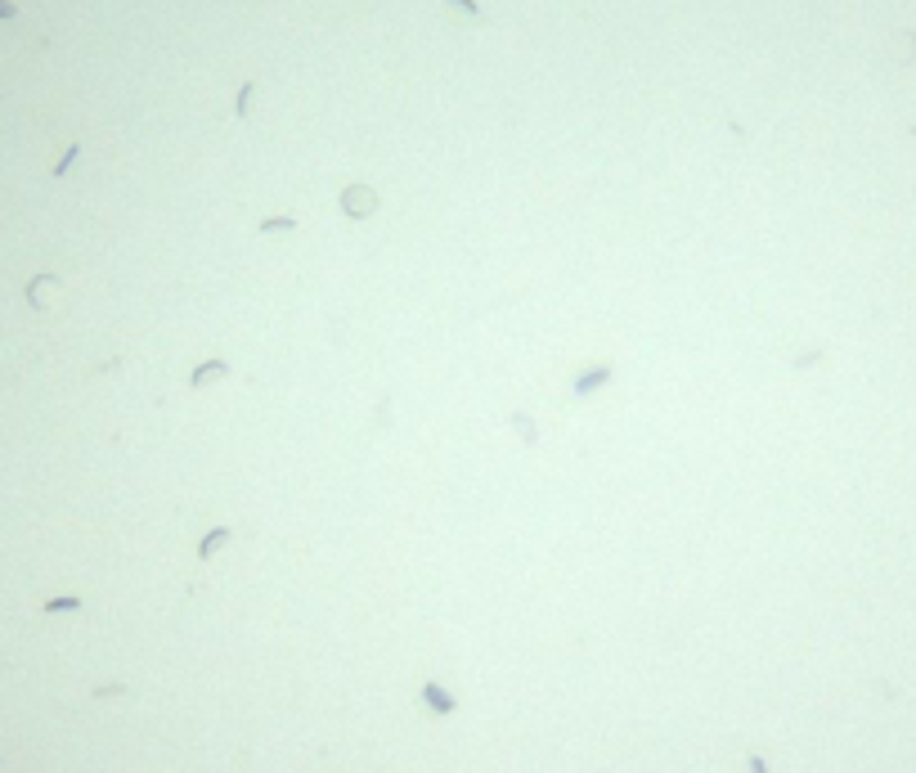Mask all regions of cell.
<instances>
[{
    "mask_svg": "<svg viewBox=\"0 0 916 773\" xmlns=\"http://www.w3.org/2000/svg\"><path fill=\"white\" fill-rule=\"evenodd\" d=\"M341 212L350 216V221H368V216L378 212V194L368 185H350L341 189Z\"/></svg>",
    "mask_w": 916,
    "mask_h": 773,
    "instance_id": "1",
    "label": "cell"
},
{
    "mask_svg": "<svg viewBox=\"0 0 916 773\" xmlns=\"http://www.w3.org/2000/svg\"><path fill=\"white\" fill-rule=\"evenodd\" d=\"M611 378H616V369H611V365H588V369H579V374H575L570 391H575V396L584 400V396H593V391H602V387L611 383Z\"/></svg>",
    "mask_w": 916,
    "mask_h": 773,
    "instance_id": "2",
    "label": "cell"
},
{
    "mask_svg": "<svg viewBox=\"0 0 916 773\" xmlns=\"http://www.w3.org/2000/svg\"><path fill=\"white\" fill-rule=\"evenodd\" d=\"M454 9H463V14H476V0H450Z\"/></svg>",
    "mask_w": 916,
    "mask_h": 773,
    "instance_id": "10",
    "label": "cell"
},
{
    "mask_svg": "<svg viewBox=\"0 0 916 773\" xmlns=\"http://www.w3.org/2000/svg\"><path fill=\"white\" fill-rule=\"evenodd\" d=\"M225 374H229V365H225V360H207V365H198L194 374H189V387H207V383H221Z\"/></svg>",
    "mask_w": 916,
    "mask_h": 773,
    "instance_id": "4",
    "label": "cell"
},
{
    "mask_svg": "<svg viewBox=\"0 0 916 773\" xmlns=\"http://www.w3.org/2000/svg\"><path fill=\"white\" fill-rule=\"evenodd\" d=\"M76 607H81V598H50L45 612H76Z\"/></svg>",
    "mask_w": 916,
    "mask_h": 773,
    "instance_id": "8",
    "label": "cell"
},
{
    "mask_svg": "<svg viewBox=\"0 0 916 773\" xmlns=\"http://www.w3.org/2000/svg\"><path fill=\"white\" fill-rule=\"evenodd\" d=\"M229 540H234V531H229V526H216L212 535H207L203 544H198V558H212V553H221Z\"/></svg>",
    "mask_w": 916,
    "mask_h": 773,
    "instance_id": "5",
    "label": "cell"
},
{
    "mask_svg": "<svg viewBox=\"0 0 916 773\" xmlns=\"http://www.w3.org/2000/svg\"><path fill=\"white\" fill-rule=\"evenodd\" d=\"M746 769H750V773H768V765H763V756H750V760H746Z\"/></svg>",
    "mask_w": 916,
    "mask_h": 773,
    "instance_id": "9",
    "label": "cell"
},
{
    "mask_svg": "<svg viewBox=\"0 0 916 773\" xmlns=\"http://www.w3.org/2000/svg\"><path fill=\"white\" fill-rule=\"evenodd\" d=\"M512 423H517V432H521V441H539V427H534V418H526V414H512Z\"/></svg>",
    "mask_w": 916,
    "mask_h": 773,
    "instance_id": "7",
    "label": "cell"
},
{
    "mask_svg": "<svg viewBox=\"0 0 916 773\" xmlns=\"http://www.w3.org/2000/svg\"><path fill=\"white\" fill-rule=\"evenodd\" d=\"M418 701H423V706H427V710H432V715H454V710H458V697H454V692H445V688H441V683H436V679H427V683H423V692H418Z\"/></svg>",
    "mask_w": 916,
    "mask_h": 773,
    "instance_id": "3",
    "label": "cell"
},
{
    "mask_svg": "<svg viewBox=\"0 0 916 773\" xmlns=\"http://www.w3.org/2000/svg\"><path fill=\"white\" fill-rule=\"evenodd\" d=\"M288 230H297L292 216H270V221H261V234H288Z\"/></svg>",
    "mask_w": 916,
    "mask_h": 773,
    "instance_id": "6",
    "label": "cell"
}]
</instances>
